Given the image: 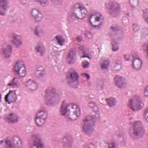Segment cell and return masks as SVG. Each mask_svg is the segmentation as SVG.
Returning <instances> with one entry per match:
<instances>
[{"label": "cell", "mask_w": 148, "mask_h": 148, "mask_svg": "<svg viewBox=\"0 0 148 148\" xmlns=\"http://www.w3.org/2000/svg\"><path fill=\"white\" fill-rule=\"evenodd\" d=\"M5 120L9 123H15L17 122L18 118L17 115L14 113H10L8 114L5 117Z\"/></svg>", "instance_id": "17"}, {"label": "cell", "mask_w": 148, "mask_h": 148, "mask_svg": "<svg viewBox=\"0 0 148 148\" xmlns=\"http://www.w3.org/2000/svg\"><path fill=\"white\" fill-rule=\"evenodd\" d=\"M107 9L110 15L113 17H117L121 12L120 5L115 1H110L107 4Z\"/></svg>", "instance_id": "8"}, {"label": "cell", "mask_w": 148, "mask_h": 148, "mask_svg": "<svg viewBox=\"0 0 148 148\" xmlns=\"http://www.w3.org/2000/svg\"><path fill=\"white\" fill-rule=\"evenodd\" d=\"M80 115L79 106L75 103L66 105L64 116L71 120H76Z\"/></svg>", "instance_id": "3"}, {"label": "cell", "mask_w": 148, "mask_h": 148, "mask_svg": "<svg viewBox=\"0 0 148 148\" xmlns=\"http://www.w3.org/2000/svg\"><path fill=\"white\" fill-rule=\"evenodd\" d=\"M132 67H133V68L134 69L139 70L142 67V62L141 60L139 57H136L134 58V59L132 60Z\"/></svg>", "instance_id": "19"}, {"label": "cell", "mask_w": 148, "mask_h": 148, "mask_svg": "<svg viewBox=\"0 0 148 148\" xmlns=\"http://www.w3.org/2000/svg\"><path fill=\"white\" fill-rule=\"evenodd\" d=\"M89 22L92 27L98 28L102 25L103 22V17L99 13H94L90 15L89 17Z\"/></svg>", "instance_id": "10"}, {"label": "cell", "mask_w": 148, "mask_h": 148, "mask_svg": "<svg viewBox=\"0 0 148 148\" xmlns=\"http://www.w3.org/2000/svg\"><path fill=\"white\" fill-rule=\"evenodd\" d=\"M144 95L145 96V97H147L148 95V90H147V86H146L145 87V89L144 90Z\"/></svg>", "instance_id": "35"}, {"label": "cell", "mask_w": 148, "mask_h": 148, "mask_svg": "<svg viewBox=\"0 0 148 148\" xmlns=\"http://www.w3.org/2000/svg\"><path fill=\"white\" fill-rule=\"evenodd\" d=\"M129 132L131 136L135 139H140L145 134V127L142 122L135 121L130 125Z\"/></svg>", "instance_id": "2"}, {"label": "cell", "mask_w": 148, "mask_h": 148, "mask_svg": "<svg viewBox=\"0 0 148 148\" xmlns=\"http://www.w3.org/2000/svg\"><path fill=\"white\" fill-rule=\"evenodd\" d=\"M109 147H116V146L114 143H109Z\"/></svg>", "instance_id": "37"}, {"label": "cell", "mask_w": 148, "mask_h": 148, "mask_svg": "<svg viewBox=\"0 0 148 148\" xmlns=\"http://www.w3.org/2000/svg\"><path fill=\"white\" fill-rule=\"evenodd\" d=\"M17 95L14 91H10L5 97V101L8 103H11L16 101Z\"/></svg>", "instance_id": "16"}, {"label": "cell", "mask_w": 148, "mask_h": 148, "mask_svg": "<svg viewBox=\"0 0 148 148\" xmlns=\"http://www.w3.org/2000/svg\"><path fill=\"white\" fill-rule=\"evenodd\" d=\"M29 146L31 147H43L40 138L36 135L31 136L29 139Z\"/></svg>", "instance_id": "13"}, {"label": "cell", "mask_w": 148, "mask_h": 148, "mask_svg": "<svg viewBox=\"0 0 148 148\" xmlns=\"http://www.w3.org/2000/svg\"><path fill=\"white\" fill-rule=\"evenodd\" d=\"M76 60V52L75 49H72L69 50L66 57V61L68 64H72L75 62Z\"/></svg>", "instance_id": "15"}, {"label": "cell", "mask_w": 148, "mask_h": 148, "mask_svg": "<svg viewBox=\"0 0 148 148\" xmlns=\"http://www.w3.org/2000/svg\"><path fill=\"white\" fill-rule=\"evenodd\" d=\"M109 34L112 41L117 42L123 38L124 32L121 27L117 25H114L110 28Z\"/></svg>", "instance_id": "5"}, {"label": "cell", "mask_w": 148, "mask_h": 148, "mask_svg": "<svg viewBox=\"0 0 148 148\" xmlns=\"http://www.w3.org/2000/svg\"><path fill=\"white\" fill-rule=\"evenodd\" d=\"M36 51L40 55L43 56L45 52V49L42 43H38L36 46Z\"/></svg>", "instance_id": "26"}, {"label": "cell", "mask_w": 148, "mask_h": 148, "mask_svg": "<svg viewBox=\"0 0 148 148\" xmlns=\"http://www.w3.org/2000/svg\"><path fill=\"white\" fill-rule=\"evenodd\" d=\"M60 99V94L56 88L49 87L46 90L45 94V101L46 104L53 106L58 103Z\"/></svg>", "instance_id": "1"}, {"label": "cell", "mask_w": 148, "mask_h": 148, "mask_svg": "<svg viewBox=\"0 0 148 148\" xmlns=\"http://www.w3.org/2000/svg\"><path fill=\"white\" fill-rule=\"evenodd\" d=\"M72 143V138L69 135H66L62 139V144L64 147H71Z\"/></svg>", "instance_id": "21"}, {"label": "cell", "mask_w": 148, "mask_h": 148, "mask_svg": "<svg viewBox=\"0 0 148 148\" xmlns=\"http://www.w3.org/2000/svg\"><path fill=\"white\" fill-rule=\"evenodd\" d=\"M56 39L60 45H63L65 43V40L61 35H57L56 37Z\"/></svg>", "instance_id": "29"}, {"label": "cell", "mask_w": 148, "mask_h": 148, "mask_svg": "<svg viewBox=\"0 0 148 148\" xmlns=\"http://www.w3.org/2000/svg\"><path fill=\"white\" fill-rule=\"evenodd\" d=\"M112 48L113 51H116L119 49V45L117 42H116V41L112 42Z\"/></svg>", "instance_id": "31"}, {"label": "cell", "mask_w": 148, "mask_h": 148, "mask_svg": "<svg viewBox=\"0 0 148 148\" xmlns=\"http://www.w3.org/2000/svg\"><path fill=\"white\" fill-rule=\"evenodd\" d=\"M3 53L6 58H9L12 53V47L9 45L4 46L3 49Z\"/></svg>", "instance_id": "25"}, {"label": "cell", "mask_w": 148, "mask_h": 148, "mask_svg": "<svg viewBox=\"0 0 148 148\" xmlns=\"http://www.w3.org/2000/svg\"><path fill=\"white\" fill-rule=\"evenodd\" d=\"M143 18L146 21V23H147V10L146 9L143 12Z\"/></svg>", "instance_id": "32"}, {"label": "cell", "mask_w": 148, "mask_h": 148, "mask_svg": "<svg viewBox=\"0 0 148 148\" xmlns=\"http://www.w3.org/2000/svg\"><path fill=\"white\" fill-rule=\"evenodd\" d=\"M109 66V62L108 60H103L101 64V68L103 70L108 69Z\"/></svg>", "instance_id": "28"}, {"label": "cell", "mask_w": 148, "mask_h": 148, "mask_svg": "<svg viewBox=\"0 0 148 148\" xmlns=\"http://www.w3.org/2000/svg\"><path fill=\"white\" fill-rule=\"evenodd\" d=\"M12 42L17 47L21 45V39L20 36L16 34H13L12 36Z\"/></svg>", "instance_id": "20"}, {"label": "cell", "mask_w": 148, "mask_h": 148, "mask_svg": "<svg viewBox=\"0 0 148 148\" xmlns=\"http://www.w3.org/2000/svg\"><path fill=\"white\" fill-rule=\"evenodd\" d=\"M14 72L20 77H24L26 75V68L24 63L21 61L18 60L14 65L13 67Z\"/></svg>", "instance_id": "12"}, {"label": "cell", "mask_w": 148, "mask_h": 148, "mask_svg": "<svg viewBox=\"0 0 148 148\" xmlns=\"http://www.w3.org/2000/svg\"><path fill=\"white\" fill-rule=\"evenodd\" d=\"M129 106L133 111H138L142 108L143 103L139 96L135 95L130 99Z\"/></svg>", "instance_id": "9"}, {"label": "cell", "mask_w": 148, "mask_h": 148, "mask_svg": "<svg viewBox=\"0 0 148 148\" xmlns=\"http://www.w3.org/2000/svg\"><path fill=\"white\" fill-rule=\"evenodd\" d=\"M26 86L28 88L31 90H35L38 87V85L36 82L31 79H29L27 82Z\"/></svg>", "instance_id": "23"}, {"label": "cell", "mask_w": 148, "mask_h": 148, "mask_svg": "<svg viewBox=\"0 0 148 148\" xmlns=\"http://www.w3.org/2000/svg\"><path fill=\"white\" fill-rule=\"evenodd\" d=\"M31 15L35 21L39 22L42 19V14L41 12L36 9H33L31 10Z\"/></svg>", "instance_id": "18"}, {"label": "cell", "mask_w": 148, "mask_h": 148, "mask_svg": "<svg viewBox=\"0 0 148 148\" xmlns=\"http://www.w3.org/2000/svg\"><path fill=\"white\" fill-rule=\"evenodd\" d=\"M144 117L145 119V120L147 121V108H146L144 112Z\"/></svg>", "instance_id": "34"}, {"label": "cell", "mask_w": 148, "mask_h": 148, "mask_svg": "<svg viewBox=\"0 0 148 148\" xmlns=\"http://www.w3.org/2000/svg\"><path fill=\"white\" fill-rule=\"evenodd\" d=\"M114 82L116 86L120 88H125L127 84L126 79L120 76H116L114 77Z\"/></svg>", "instance_id": "14"}, {"label": "cell", "mask_w": 148, "mask_h": 148, "mask_svg": "<svg viewBox=\"0 0 148 148\" xmlns=\"http://www.w3.org/2000/svg\"><path fill=\"white\" fill-rule=\"evenodd\" d=\"M121 64L118 61L115 62L113 65V68L115 71L119 70L120 69H121Z\"/></svg>", "instance_id": "30"}, {"label": "cell", "mask_w": 148, "mask_h": 148, "mask_svg": "<svg viewBox=\"0 0 148 148\" xmlns=\"http://www.w3.org/2000/svg\"><path fill=\"white\" fill-rule=\"evenodd\" d=\"M73 10L75 16L79 19L84 18L87 14V11L86 7L82 3H77L75 4Z\"/></svg>", "instance_id": "7"}, {"label": "cell", "mask_w": 148, "mask_h": 148, "mask_svg": "<svg viewBox=\"0 0 148 148\" xmlns=\"http://www.w3.org/2000/svg\"><path fill=\"white\" fill-rule=\"evenodd\" d=\"M47 113L46 110H39L35 115V124H36V125L39 127L43 126L47 120Z\"/></svg>", "instance_id": "11"}, {"label": "cell", "mask_w": 148, "mask_h": 148, "mask_svg": "<svg viewBox=\"0 0 148 148\" xmlns=\"http://www.w3.org/2000/svg\"><path fill=\"white\" fill-rule=\"evenodd\" d=\"M95 126V119L92 116H87L82 122V129L87 135H91L94 131Z\"/></svg>", "instance_id": "4"}, {"label": "cell", "mask_w": 148, "mask_h": 148, "mask_svg": "<svg viewBox=\"0 0 148 148\" xmlns=\"http://www.w3.org/2000/svg\"><path fill=\"white\" fill-rule=\"evenodd\" d=\"M12 141L14 147H21L23 143L22 140L18 136H14L12 138Z\"/></svg>", "instance_id": "22"}, {"label": "cell", "mask_w": 148, "mask_h": 148, "mask_svg": "<svg viewBox=\"0 0 148 148\" xmlns=\"http://www.w3.org/2000/svg\"><path fill=\"white\" fill-rule=\"evenodd\" d=\"M147 43H145L144 45H143V51L146 53H147Z\"/></svg>", "instance_id": "36"}, {"label": "cell", "mask_w": 148, "mask_h": 148, "mask_svg": "<svg viewBox=\"0 0 148 148\" xmlns=\"http://www.w3.org/2000/svg\"><path fill=\"white\" fill-rule=\"evenodd\" d=\"M66 82L68 84L72 87L76 88L79 85V76L73 69H70L66 74Z\"/></svg>", "instance_id": "6"}, {"label": "cell", "mask_w": 148, "mask_h": 148, "mask_svg": "<svg viewBox=\"0 0 148 148\" xmlns=\"http://www.w3.org/2000/svg\"><path fill=\"white\" fill-rule=\"evenodd\" d=\"M106 101L109 107H113L116 104V100L113 97H109L106 98Z\"/></svg>", "instance_id": "27"}, {"label": "cell", "mask_w": 148, "mask_h": 148, "mask_svg": "<svg viewBox=\"0 0 148 148\" xmlns=\"http://www.w3.org/2000/svg\"><path fill=\"white\" fill-rule=\"evenodd\" d=\"M8 8V3L6 1H1L0 2V13L2 15L5 14Z\"/></svg>", "instance_id": "24"}, {"label": "cell", "mask_w": 148, "mask_h": 148, "mask_svg": "<svg viewBox=\"0 0 148 148\" xmlns=\"http://www.w3.org/2000/svg\"><path fill=\"white\" fill-rule=\"evenodd\" d=\"M88 65H89V63L87 61H84L82 62V66H83V67L87 68V67L88 66Z\"/></svg>", "instance_id": "33"}]
</instances>
